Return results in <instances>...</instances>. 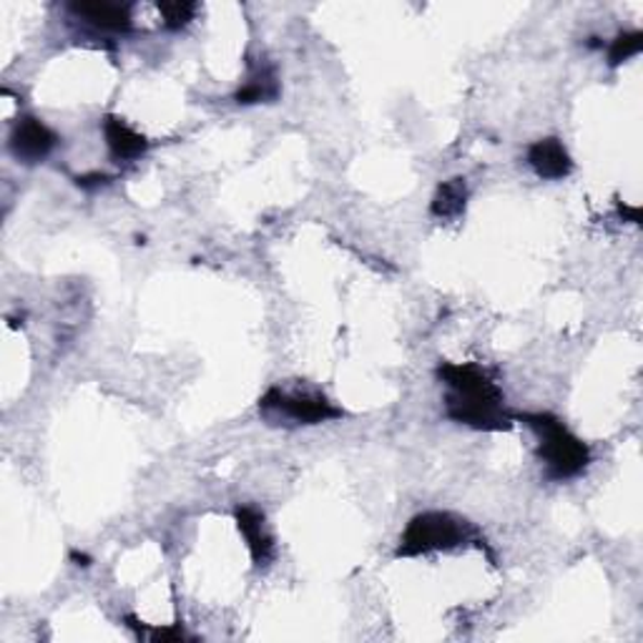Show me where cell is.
<instances>
[{"label": "cell", "mask_w": 643, "mask_h": 643, "mask_svg": "<svg viewBox=\"0 0 643 643\" xmlns=\"http://www.w3.org/2000/svg\"><path fill=\"white\" fill-rule=\"evenodd\" d=\"M111 182V176H106V174H99V171H96V174H84V176H76V184L81 186V189H86V191H91V189H99V186H106Z\"/></svg>", "instance_id": "14"}, {"label": "cell", "mask_w": 643, "mask_h": 643, "mask_svg": "<svg viewBox=\"0 0 643 643\" xmlns=\"http://www.w3.org/2000/svg\"><path fill=\"white\" fill-rule=\"evenodd\" d=\"M468 543H483L480 531L468 518L455 516L447 510H428L415 516L407 523L400 545H397V558L428 556L435 551H455Z\"/></svg>", "instance_id": "3"}, {"label": "cell", "mask_w": 643, "mask_h": 643, "mask_svg": "<svg viewBox=\"0 0 643 643\" xmlns=\"http://www.w3.org/2000/svg\"><path fill=\"white\" fill-rule=\"evenodd\" d=\"M71 560H73V564H76V566H84V568L91 566V558H88L86 553H81V551H71Z\"/></svg>", "instance_id": "16"}, {"label": "cell", "mask_w": 643, "mask_h": 643, "mask_svg": "<svg viewBox=\"0 0 643 643\" xmlns=\"http://www.w3.org/2000/svg\"><path fill=\"white\" fill-rule=\"evenodd\" d=\"M468 207V182L462 176L447 178L441 186H437L433 201H430V214L435 219H443V222H453L466 214Z\"/></svg>", "instance_id": "10"}, {"label": "cell", "mask_w": 643, "mask_h": 643, "mask_svg": "<svg viewBox=\"0 0 643 643\" xmlns=\"http://www.w3.org/2000/svg\"><path fill=\"white\" fill-rule=\"evenodd\" d=\"M618 217L623 219V222H631V224H641V209L639 207H631V203H623L618 201Z\"/></svg>", "instance_id": "15"}, {"label": "cell", "mask_w": 643, "mask_h": 643, "mask_svg": "<svg viewBox=\"0 0 643 643\" xmlns=\"http://www.w3.org/2000/svg\"><path fill=\"white\" fill-rule=\"evenodd\" d=\"M643 48V34L641 30H621L608 46V66L618 69L621 63L636 59Z\"/></svg>", "instance_id": "12"}, {"label": "cell", "mask_w": 643, "mask_h": 643, "mask_svg": "<svg viewBox=\"0 0 643 643\" xmlns=\"http://www.w3.org/2000/svg\"><path fill=\"white\" fill-rule=\"evenodd\" d=\"M234 518H237V525L247 541V548L251 553V560H255L257 568H267L274 560L276 545H274V535L267 528V518L262 510L251 508V506H237L234 510Z\"/></svg>", "instance_id": "6"}, {"label": "cell", "mask_w": 643, "mask_h": 643, "mask_svg": "<svg viewBox=\"0 0 643 643\" xmlns=\"http://www.w3.org/2000/svg\"><path fill=\"white\" fill-rule=\"evenodd\" d=\"M69 11L88 26L111 34H128L134 26L132 5L121 3H71Z\"/></svg>", "instance_id": "9"}, {"label": "cell", "mask_w": 643, "mask_h": 643, "mask_svg": "<svg viewBox=\"0 0 643 643\" xmlns=\"http://www.w3.org/2000/svg\"><path fill=\"white\" fill-rule=\"evenodd\" d=\"M103 138L106 146H109V153L113 161H136L141 159L146 151H149V138L144 134H138L136 128H132L121 116H109L103 119Z\"/></svg>", "instance_id": "8"}, {"label": "cell", "mask_w": 643, "mask_h": 643, "mask_svg": "<svg viewBox=\"0 0 643 643\" xmlns=\"http://www.w3.org/2000/svg\"><path fill=\"white\" fill-rule=\"evenodd\" d=\"M199 5L197 3H186V0H174V3H159V13L164 15V26L169 30H182L189 26L197 15Z\"/></svg>", "instance_id": "13"}, {"label": "cell", "mask_w": 643, "mask_h": 643, "mask_svg": "<svg viewBox=\"0 0 643 643\" xmlns=\"http://www.w3.org/2000/svg\"><path fill=\"white\" fill-rule=\"evenodd\" d=\"M437 380L445 382V412L458 425L480 430V433H506L516 422L508 410L506 395L493 380V374L475 362H441Z\"/></svg>", "instance_id": "1"}, {"label": "cell", "mask_w": 643, "mask_h": 643, "mask_svg": "<svg viewBox=\"0 0 643 643\" xmlns=\"http://www.w3.org/2000/svg\"><path fill=\"white\" fill-rule=\"evenodd\" d=\"M259 412L267 420H292L295 425H320V422L339 420L345 412L332 405L322 393L314 389H284L272 387L267 389L262 400H259Z\"/></svg>", "instance_id": "4"}, {"label": "cell", "mask_w": 643, "mask_h": 643, "mask_svg": "<svg viewBox=\"0 0 643 643\" xmlns=\"http://www.w3.org/2000/svg\"><path fill=\"white\" fill-rule=\"evenodd\" d=\"M55 146H59V134L51 126H46L40 119L23 116L15 121L11 132V151L23 164H38V161L48 159V153Z\"/></svg>", "instance_id": "5"}, {"label": "cell", "mask_w": 643, "mask_h": 643, "mask_svg": "<svg viewBox=\"0 0 643 643\" xmlns=\"http://www.w3.org/2000/svg\"><path fill=\"white\" fill-rule=\"evenodd\" d=\"M280 99V81H276L274 69L264 66L251 73L247 84H244L237 94H234V101L242 106L251 103H272Z\"/></svg>", "instance_id": "11"}, {"label": "cell", "mask_w": 643, "mask_h": 643, "mask_svg": "<svg viewBox=\"0 0 643 643\" xmlns=\"http://www.w3.org/2000/svg\"><path fill=\"white\" fill-rule=\"evenodd\" d=\"M528 166L545 182H560L573 171V159L560 138L545 136L528 146Z\"/></svg>", "instance_id": "7"}, {"label": "cell", "mask_w": 643, "mask_h": 643, "mask_svg": "<svg viewBox=\"0 0 643 643\" xmlns=\"http://www.w3.org/2000/svg\"><path fill=\"white\" fill-rule=\"evenodd\" d=\"M539 435V458L545 468V478L566 483L585 473L591 466V450L581 437L573 435L556 415L551 412H523L516 415Z\"/></svg>", "instance_id": "2"}]
</instances>
